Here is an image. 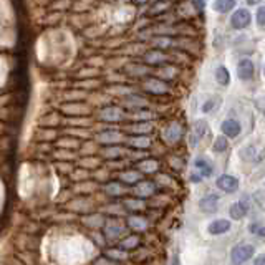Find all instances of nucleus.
I'll return each instance as SVG.
<instances>
[{
	"label": "nucleus",
	"mask_w": 265,
	"mask_h": 265,
	"mask_svg": "<svg viewBox=\"0 0 265 265\" xmlns=\"http://www.w3.org/2000/svg\"><path fill=\"white\" fill-rule=\"evenodd\" d=\"M205 131H207V123L204 120H197L191 131V146H196L201 141V138L205 134Z\"/></svg>",
	"instance_id": "9"
},
{
	"label": "nucleus",
	"mask_w": 265,
	"mask_h": 265,
	"mask_svg": "<svg viewBox=\"0 0 265 265\" xmlns=\"http://www.w3.org/2000/svg\"><path fill=\"white\" fill-rule=\"evenodd\" d=\"M126 207L133 209V211H140V209H144V203L143 201H138V199H129L126 201Z\"/></svg>",
	"instance_id": "30"
},
{
	"label": "nucleus",
	"mask_w": 265,
	"mask_h": 265,
	"mask_svg": "<svg viewBox=\"0 0 265 265\" xmlns=\"http://www.w3.org/2000/svg\"><path fill=\"white\" fill-rule=\"evenodd\" d=\"M227 146H229V143H227L225 136H219L216 141H214V146H212V151L214 153H224L227 149Z\"/></svg>",
	"instance_id": "25"
},
{
	"label": "nucleus",
	"mask_w": 265,
	"mask_h": 265,
	"mask_svg": "<svg viewBox=\"0 0 265 265\" xmlns=\"http://www.w3.org/2000/svg\"><path fill=\"white\" fill-rule=\"evenodd\" d=\"M254 254H255L254 245H250V244H237L230 250V260H232V264H244L247 260H250Z\"/></svg>",
	"instance_id": "1"
},
{
	"label": "nucleus",
	"mask_w": 265,
	"mask_h": 265,
	"mask_svg": "<svg viewBox=\"0 0 265 265\" xmlns=\"http://www.w3.org/2000/svg\"><path fill=\"white\" fill-rule=\"evenodd\" d=\"M229 230H230V221H227V219H217V221H212L207 227V232L212 234V235H221V234L229 232Z\"/></svg>",
	"instance_id": "6"
},
{
	"label": "nucleus",
	"mask_w": 265,
	"mask_h": 265,
	"mask_svg": "<svg viewBox=\"0 0 265 265\" xmlns=\"http://www.w3.org/2000/svg\"><path fill=\"white\" fill-rule=\"evenodd\" d=\"M102 118L104 121H111V123H115V121H120L121 118H123V113H121L118 108H106L102 111Z\"/></svg>",
	"instance_id": "19"
},
{
	"label": "nucleus",
	"mask_w": 265,
	"mask_h": 265,
	"mask_svg": "<svg viewBox=\"0 0 265 265\" xmlns=\"http://www.w3.org/2000/svg\"><path fill=\"white\" fill-rule=\"evenodd\" d=\"M255 264L260 265V264H265V255H260L259 259H255Z\"/></svg>",
	"instance_id": "36"
},
{
	"label": "nucleus",
	"mask_w": 265,
	"mask_h": 265,
	"mask_svg": "<svg viewBox=\"0 0 265 265\" xmlns=\"http://www.w3.org/2000/svg\"><path fill=\"white\" fill-rule=\"evenodd\" d=\"M141 178V174H138V172H134V171H126L121 174V179L126 181V183H136V181H140Z\"/></svg>",
	"instance_id": "29"
},
{
	"label": "nucleus",
	"mask_w": 265,
	"mask_h": 265,
	"mask_svg": "<svg viewBox=\"0 0 265 265\" xmlns=\"http://www.w3.org/2000/svg\"><path fill=\"white\" fill-rule=\"evenodd\" d=\"M247 2H249L250 5H254V3H259V2H262V0H247Z\"/></svg>",
	"instance_id": "37"
},
{
	"label": "nucleus",
	"mask_w": 265,
	"mask_h": 265,
	"mask_svg": "<svg viewBox=\"0 0 265 265\" xmlns=\"http://www.w3.org/2000/svg\"><path fill=\"white\" fill-rule=\"evenodd\" d=\"M144 60L148 63H161V61H166V57H164L161 52H149L146 53Z\"/></svg>",
	"instance_id": "27"
},
{
	"label": "nucleus",
	"mask_w": 265,
	"mask_h": 265,
	"mask_svg": "<svg viewBox=\"0 0 265 265\" xmlns=\"http://www.w3.org/2000/svg\"><path fill=\"white\" fill-rule=\"evenodd\" d=\"M214 104H216V102H214V100H211V102H207V103L204 104L203 111H204V113H209V111H211V109H212V106H214Z\"/></svg>",
	"instance_id": "35"
},
{
	"label": "nucleus",
	"mask_w": 265,
	"mask_h": 265,
	"mask_svg": "<svg viewBox=\"0 0 265 265\" xmlns=\"http://www.w3.org/2000/svg\"><path fill=\"white\" fill-rule=\"evenodd\" d=\"M128 129L131 133H136V134H146V133H149L151 129H153V126H151L149 123H144V121H141V123H138V124H131Z\"/></svg>",
	"instance_id": "21"
},
{
	"label": "nucleus",
	"mask_w": 265,
	"mask_h": 265,
	"mask_svg": "<svg viewBox=\"0 0 265 265\" xmlns=\"http://www.w3.org/2000/svg\"><path fill=\"white\" fill-rule=\"evenodd\" d=\"M103 189H104V192H106V194H111V196L123 194V191H124V189L121 187L118 183H109V184H106V186H104Z\"/></svg>",
	"instance_id": "26"
},
{
	"label": "nucleus",
	"mask_w": 265,
	"mask_h": 265,
	"mask_svg": "<svg viewBox=\"0 0 265 265\" xmlns=\"http://www.w3.org/2000/svg\"><path fill=\"white\" fill-rule=\"evenodd\" d=\"M138 167L144 172H154V171H158V163L153 161V159H146V161H141L138 164Z\"/></svg>",
	"instance_id": "23"
},
{
	"label": "nucleus",
	"mask_w": 265,
	"mask_h": 265,
	"mask_svg": "<svg viewBox=\"0 0 265 265\" xmlns=\"http://www.w3.org/2000/svg\"><path fill=\"white\" fill-rule=\"evenodd\" d=\"M257 23L260 25V27L265 28V5L259 7V10H257Z\"/></svg>",
	"instance_id": "31"
},
{
	"label": "nucleus",
	"mask_w": 265,
	"mask_h": 265,
	"mask_svg": "<svg viewBox=\"0 0 265 265\" xmlns=\"http://www.w3.org/2000/svg\"><path fill=\"white\" fill-rule=\"evenodd\" d=\"M237 77L244 80V82H247V80H250L254 77V63L250 60H247V58H244V60L239 61L237 65Z\"/></svg>",
	"instance_id": "5"
},
{
	"label": "nucleus",
	"mask_w": 265,
	"mask_h": 265,
	"mask_svg": "<svg viewBox=\"0 0 265 265\" xmlns=\"http://www.w3.org/2000/svg\"><path fill=\"white\" fill-rule=\"evenodd\" d=\"M156 45H161V47H167L169 45V39L163 37V39H156Z\"/></svg>",
	"instance_id": "34"
},
{
	"label": "nucleus",
	"mask_w": 265,
	"mask_h": 265,
	"mask_svg": "<svg viewBox=\"0 0 265 265\" xmlns=\"http://www.w3.org/2000/svg\"><path fill=\"white\" fill-rule=\"evenodd\" d=\"M144 90L146 91H151V93L154 95H163L166 93L169 88H167V85L164 82H159V80H148V82L144 83Z\"/></svg>",
	"instance_id": "11"
},
{
	"label": "nucleus",
	"mask_w": 265,
	"mask_h": 265,
	"mask_svg": "<svg viewBox=\"0 0 265 265\" xmlns=\"http://www.w3.org/2000/svg\"><path fill=\"white\" fill-rule=\"evenodd\" d=\"M138 244H140V237L133 235V237H128L124 239V241H121V247H123V249H134V247H138Z\"/></svg>",
	"instance_id": "28"
},
{
	"label": "nucleus",
	"mask_w": 265,
	"mask_h": 265,
	"mask_svg": "<svg viewBox=\"0 0 265 265\" xmlns=\"http://www.w3.org/2000/svg\"><path fill=\"white\" fill-rule=\"evenodd\" d=\"M216 80H217L219 85H222V86H227L230 83V73H229V70H227L224 65H219L217 66Z\"/></svg>",
	"instance_id": "17"
},
{
	"label": "nucleus",
	"mask_w": 265,
	"mask_h": 265,
	"mask_svg": "<svg viewBox=\"0 0 265 265\" xmlns=\"http://www.w3.org/2000/svg\"><path fill=\"white\" fill-rule=\"evenodd\" d=\"M221 129L227 138H237L242 131L241 123L235 121V120H225L224 123L221 124Z\"/></svg>",
	"instance_id": "8"
},
{
	"label": "nucleus",
	"mask_w": 265,
	"mask_h": 265,
	"mask_svg": "<svg viewBox=\"0 0 265 265\" xmlns=\"http://www.w3.org/2000/svg\"><path fill=\"white\" fill-rule=\"evenodd\" d=\"M120 140H121V136H120V133H116V131H106V133L100 134V141H103V143H118Z\"/></svg>",
	"instance_id": "24"
},
{
	"label": "nucleus",
	"mask_w": 265,
	"mask_h": 265,
	"mask_svg": "<svg viewBox=\"0 0 265 265\" xmlns=\"http://www.w3.org/2000/svg\"><path fill=\"white\" fill-rule=\"evenodd\" d=\"M192 5L196 7V10H204L205 7V0H192Z\"/></svg>",
	"instance_id": "33"
},
{
	"label": "nucleus",
	"mask_w": 265,
	"mask_h": 265,
	"mask_svg": "<svg viewBox=\"0 0 265 265\" xmlns=\"http://www.w3.org/2000/svg\"><path fill=\"white\" fill-rule=\"evenodd\" d=\"M241 156L245 159V161H252V163H259L260 159V153L255 149V146H245L241 151Z\"/></svg>",
	"instance_id": "18"
},
{
	"label": "nucleus",
	"mask_w": 265,
	"mask_h": 265,
	"mask_svg": "<svg viewBox=\"0 0 265 265\" xmlns=\"http://www.w3.org/2000/svg\"><path fill=\"white\" fill-rule=\"evenodd\" d=\"M249 209H250V204L247 203V201H237V203H234L232 205H230V209H229V214H230V217L232 219H242V217H245L247 216V212H249Z\"/></svg>",
	"instance_id": "4"
},
{
	"label": "nucleus",
	"mask_w": 265,
	"mask_h": 265,
	"mask_svg": "<svg viewBox=\"0 0 265 265\" xmlns=\"http://www.w3.org/2000/svg\"><path fill=\"white\" fill-rule=\"evenodd\" d=\"M219 207V197L216 194H207L199 201V209L203 212H216Z\"/></svg>",
	"instance_id": "7"
},
{
	"label": "nucleus",
	"mask_w": 265,
	"mask_h": 265,
	"mask_svg": "<svg viewBox=\"0 0 265 265\" xmlns=\"http://www.w3.org/2000/svg\"><path fill=\"white\" fill-rule=\"evenodd\" d=\"M129 144H131L133 148H136V149H144V148H149L151 140H149V138H146L144 134H143V136L131 138V140H129Z\"/></svg>",
	"instance_id": "20"
},
{
	"label": "nucleus",
	"mask_w": 265,
	"mask_h": 265,
	"mask_svg": "<svg viewBox=\"0 0 265 265\" xmlns=\"http://www.w3.org/2000/svg\"><path fill=\"white\" fill-rule=\"evenodd\" d=\"M194 166H196V169L199 171V174H203L204 178H209V176H212L214 167L211 166V163H209L207 159L197 158L196 161H194Z\"/></svg>",
	"instance_id": "14"
},
{
	"label": "nucleus",
	"mask_w": 265,
	"mask_h": 265,
	"mask_svg": "<svg viewBox=\"0 0 265 265\" xmlns=\"http://www.w3.org/2000/svg\"><path fill=\"white\" fill-rule=\"evenodd\" d=\"M108 255H109V257H113V259H124L126 257V254H124V252H121V250H108Z\"/></svg>",
	"instance_id": "32"
},
{
	"label": "nucleus",
	"mask_w": 265,
	"mask_h": 265,
	"mask_svg": "<svg viewBox=\"0 0 265 265\" xmlns=\"http://www.w3.org/2000/svg\"><path fill=\"white\" fill-rule=\"evenodd\" d=\"M154 191H156V187H154V184L149 183V181H143V183H138L136 187H134V194H138L140 197L153 196Z\"/></svg>",
	"instance_id": "12"
},
{
	"label": "nucleus",
	"mask_w": 265,
	"mask_h": 265,
	"mask_svg": "<svg viewBox=\"0 0 265 265\" xmlns=\"http://www.w3.org/2000/svg\"><path fill=\"white\" fill-rule=\"evenodd\" d=\"M252 22V15L247 8H237L234 12L232 17H230V25L237 30H242V28H247Z\"/></svg>",
	"instance_id": "2"
},
{
	"label": "nucleus",
	"mask_w": 265,
	"mask_h": 265,
	"mask_svg": "<svg viewBox=\"0 0 265 265\" xmlns=\"http://www.w3.org/2000/svg\"><path fill=\"white\" fill-rule=\"evenodd\" d=\"M235 7V0H214L212 8L219 14H227Z\"/></svg>",
	"instance_id": "15"
},
{
	"label": "nucleus",
	"mask_w": 265,
	"mask_h": 265,
	"mask_svg": "<svg viewBox=\"0 0 265 265\" xmlns=\"http://www.w3.org/2000/svg\"><path fill=\"white\" fill-rule=\"evenodd\" d=\"M181 136H183V128H181L178 123H171L166 129H164V140L167 143L179 141Z\"/></svg>",
	"instance_id": "10"
},
{
	"label": "nucleus",
	"mask_w": 265,
	"mask_h": 265,
	"mask_svg": "<svg viewBox=\"0 0 265 265\" xmlns=\"http://www.w3.org/2000/svg\"><path fill=\"white\" fill-rule=\"evenodd\" d=\"M121 232H123V227L120 225L118 221H108L106 222V227H104V235L108 239H116L120 237Z\"/></svg>",
	"instance_id": "13"
},
{
	"label": "nucleus",
	"mask_w": 265,
	"mask_h": 265,
	"mask_svg": "<svg viewBox=\"0 0 265 265\" xmlns=\"http://www.w3.org/2000/svg\"><path fill=\"white\" fill-rule=\"evenodd\" d=\"M249 230L254 235H257V237H265V224H262V222H250L249 224Z\"/></svg>",
	"instance_id": "22"
},
{
	"label": "nucleus",
	"mask_w": 265,
	"mask_h": 265,
	"mask_svg": "<svg viewBox=\"0 0 265 265\" xmlns=\"http://www.w3.org/2000/svg\"><path fill=\"white\" fill-rule=\"evenodd\" d=\"M216 186L221 189V191L227 192V194H230V192H235L239 187V181L237 178H234V176H221V178H217L216 181Z\"/></svg>",
	"instance_id": "3"
},
{
	"label": "nucleus",
	"mask_w": 265,
	"mask_h": 265,
	"mask_svg": "<svg viewBox=\"0 0 265 265\" xmlns=\"http://www.w3.org/2000/svg\"><path fill=\"white\" fill-rule=\"evenodd\" d=\"M128 225L131 227L133 230H136V232H143V230H146V227H148V221L140 216H131L128 219Z\"/></svg>",
	"instance_id": "16"
}]
</instances>
